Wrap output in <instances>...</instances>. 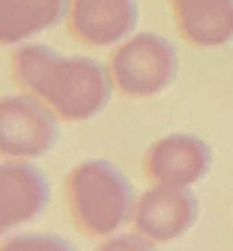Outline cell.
I'll use <instances>...</instances> for the list:
<instances>
[{
	"label": "cell",
	"instance_id": "obj_9",
	"mask_svg": "<svg viewBox=\"0 0 233 251\" xmlns=\"http://www.w3.org/2000/svg\"><path fill=\"white\" fill-rule=\"evenodd\" d=\"M180 36L194 48L233 42V0H168Z\"/></svg>",
	"mask_w": 233,
	"mask_h": 251
},
{
	"label": "cell",
	"instance_id": "obj_5",
	"mask_svg": "<svg viewBox=\"0 0 233 251\" xmlns=\"http://www.w3.org/2000/svg\"><path fill=\"white\" fill-rule=\"evenodd\" d=\"M197 218H201V201L191 188H171V185H150L135 201L131 225L144 239L164 245L185 236Z\"/></svg>",
	"mask_w": 233,
	"mask_h": 251
},
{
	"label": "cell",
	"instance_id": "obj_11",
	"mask_svg": "<svg viewBox=\"0 0 233 251\" xmlns=\"http://www.w3.org/2000/svg\"><path fill=\"white\" fill-rule=\"evenodd\" d=\"M0 251H78L69 239L39 230H15L0 239Z\"/></svg>",
	"mask_w": 233,
	"mask_h": 251
},
{
	"label": "cell",
	"instance_id": "obj_6",
	"mask_svg": "<svg viewBox=\"0 0 233 251\" xmlns=\"http://www.w3.org/2000/svg\"><path fill=\"white\" fill-rule=\"evenodd\" d=\"M212 168V150L191 132H174L153 141L144 152V174L153 185L191 188Z\"/></svg>",
	"mask_w": 233,
	"mask_h": 251
},
{
	"label": "cell",
	"instance_id": "obj_8",
	"mask_svg": "<svg viewBox=\"0 0 233 251\" xmlns=\"http://www.w3.org/2000/svg\"><path fill=\"white\" fill-rule=\"evenodd\" d=\"M48 198V179L33 162H0V239L39 218Z\"/></svg>",
	"mask_w": 233,
	"mask_h": 251
},
{
	"label": "cell",
	"instance_id": "obj_7",
	"mask_svg": "<svg viewBox=\"0 0 233 251\" xmlns=\"http://www.w3.org/2000/svg\"><path fill=\"white\" fill-rule=\"evenodd\" d=\"M138 24V0H69L66 30L87 48L120 45Z\"/></svg>",
	"mask_w": 233,
	"mask_h": 251
},
{
	"label": "cell",
	"instance_id": "obj_4",
	"mask_svg": "<svg viewBox=\"0 0 233 251\" xmlns=\"http://www.w3.org/2000/svg\"><path fill=\"white\" fill-rule=\"evenodd\" d=\"M57 114L30 93L0 96V162H36L57 147Z\"/></svg>",
	"mask_w": 233,
	"mask_h": 251
},
{
	"label": "cell",
	"instance_id": "obj_1",
	"mask_svg": "<svg viewBox=\"0 0 233 251\" xmlns=\"http://www.w3.org/2000/svg\"><path fill=\"white\" fill-rule=\"evenodd\" d=\"M9 75L21 93L36 96L63 123L99 117L114 93L108 66L90 57H63L42 42L18 45L9 57Z\"/></svg>",
	"mask_w": 233,
	"mask_h": 251
},
{
	"label": "cell",
	"instance_id": "obj_3",
	"mask_svg": "<svg viewBox=\"0 0 233 251\" xmlns=\"http://www.w3.org/2000/svg\"><path fill=\"white\" fill-rule=\"evenodd\" d=\"M177 69V48L158 33H131L108 57L111 84L126 99H153L164 93L174 84Z\"/></svg>",
	"mask_w": 233,
	"mask_h": 251
},
{
	"label": "cell",
	"instance_id": "obj_2",
	"mask_svg": "<svg viewBox=\"0 0 233 251\" xmlns=\"http://www.w3.org/2000/svg\"><path fill=\"white\" fill-rule=\"evenodd\" d=\"M63 201L69 222L81 236L105 239L123 230L135 215V188L108 159L78 162L63 179Z\"/></svg>",
	"mask_w": 233,
	"mask_h": 251
},
{
	"label": "cell",
	"instance_id": "obj_12",
	"mask_svg": "<svg viewBox=\"0 0 233 251\" xmlns=\"http://www.w3.org/2000/svg\"><path fill=\"white\" fill-rule=\"evenodd\" d=\"M93 251H155V242L144 239L141 233H114V236H105Z\"/></svg>",
	"mask_w": 233,
	"mask_h": 251
},
{
	"label": "cell",
	"instance_id": "obj_10",
	"mask_svg": "<svg viewBox=\"0 0 233 251\" xmlns=\"http://www.w3.org/2000/svg\"><path fill=\"white\" fill-rule=\"evenodd\" d=\"M69 0H0V48H18L66 24Z\"/></svg>",
	"mask_w": 233,
	"mask_h": 251
}]
</instances>
